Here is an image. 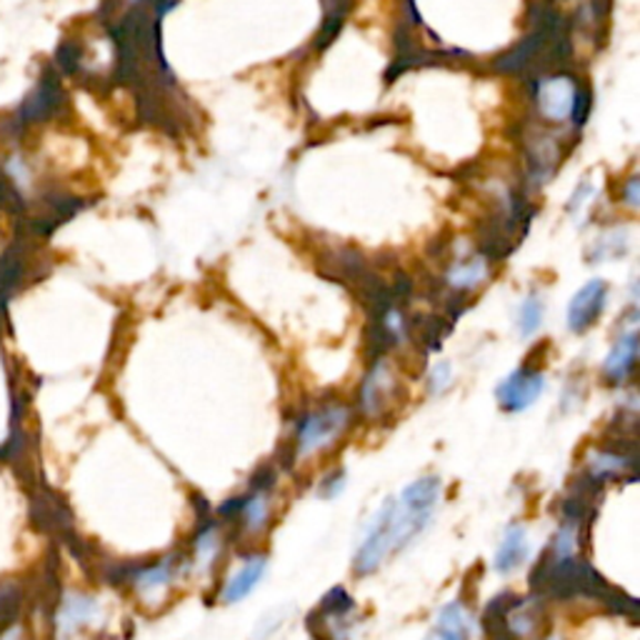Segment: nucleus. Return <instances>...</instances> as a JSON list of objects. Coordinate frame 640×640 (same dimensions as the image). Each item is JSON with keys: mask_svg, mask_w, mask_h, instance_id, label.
<instances>
[{"mask_svg": "<svg viewBox=\"0 0 640 640\" xmlns=\"http://www.w3.org/2000/svg\"><path fill=\"white\" fill-rule=\"evenodd\" d=\"M350 410L346 406H330L303 418L298 428V458L316 456L346 433Z\"/></svg>", "mask_w": 640, "mask_h": 640, "instance_id": "nucleus-2", "label": "nucleus"}, {"mask_svg": "<svg viewBox=\"0 0 640 640\" xmlns=\"http://www.w3.org/2000/svg\"><path fill=\"white\" fill-rule=\"evenodd\" d=\"M530 556V543H528V533L523 526H508L503 530V538H500L496 558H493V568L500 576H510L526 563Z\"/></svg>", "mask_w": 640, "mask_h": 640, "instance_id": "nucleus-11", "label": "nucleus"}, {"mask_svg": "<svg viewBox=\"0 0 640 640\" xmlns=\"http://www.w3.org/2000/svg\"><path fill=\"white\" fill-rule=\"evenodd\" d=\"M443 493L438 476H423L408 483L396 498L386 500L368 520L353 556L356 576H373L390 556L406 550L433 520Z\"/></svg>", "mask_w": 640, "mask_h": 640, "instance_id": "nucleus-1", "label": "nucleus"}, {"mask_svg": "<svg viewBox=\"0 0 640 640\" xmlns=\"http://www.w3.org/2000/svg\"><path fill=\"white\" fill-rule=\"evenodd\" d=\"M346 476H343V470H336V473H330L323 483H320V488H318V493L323 496V498H336L340 490H343V486H346V480H343Z\"/></svg>", "mask_w": 640, "mask_h": 640, "instance_id": "nucleus-18", "label": "nucleus"}, {"mask_svg": "<svg viewBox=\"0 0 640 640\" xmlns=\"http://www.w3.org/2000/svg\"><path fill=\"white\" fill-rule=\"evenodd\" d=\"M423 640H470V616L466 606L450 600L440 608Z\"/></svg>", "mask_w": 640, "mask_h": 640, "instance_id": "nucleus-12", "label": "nucleus"}, {"mask_svg": "<svg viewBox=\"0 0 640 640\" xmlns=\"http://www.w3.org/2000/svg\"><path fill=\"white\" fill-rule=\"evenodd\" d=\"M540 323H543V306H540L538 298L530 296L523 300V306H520V313H518L520 336H533Z\"/></svg>", "mask_w": 640, "mask_h": 640, "instance_id": "nucleus-17", "label": "nucleus"}, {"mask_svg": "<svg viewBox=\"0 0 640 640\" xmlns=\"http://www.w3.org/2000/svg\"><path fill=\"white\" fill-rule=\"evenodd\" d=\"M578 88L573 86V80L566 76L548 78L538 88V106L543 110V116L560 120L573 113Z\"/></svg>", "mask_w": 640, "mask_h": 640, "instance_id": "nucleus-10", "label": "nucleus"}, {"mask_svg": "<svg viewBox=\"0 0 640 640\" xmlns=\"http://www.w3.org/2000/svg\"><path fill=\"white\" fill-rule=\"evenodd\" d=\"M240 506V516H243V528L250 530V533H260L268 526L270 520V493L266 486L256 488L253 493L243 498Z\"/></svg>", "mask_w": 640, "mask_h": 640, "instance_id": "nucleus-14", "label": "nucleus"}, {"mask_svg": "<svg viewBox=\"0 0 640 640\" xmlns=\"http://www.w3.org/2000/svg\"><path fill=\"white\" fill-rule=\"evenodd\" d=\"M608 298V283L606 280H590L578 290L568 306V326L573 333H586V330L596 323L606 308Z\"/></svg>", "mask_w": 640, "mask_h": 640, "instance_id": "nucleus-7", "label": "nucleus"}, {"mask_svg": "<svg viewBox=\"0 0 640 640\" xmlns=\"http://www.w3.org/2000/svg\"><path fill=\"white\" fill-rule=\"evenodd\" d=\"M636 356H638V336L630 330V333L618 340L616 348L610 350V356L606 358L603 366L606 378L613 380V383H623V380L633 373Z\"/></svg>", "mask_w": 640, "mask_h": 640, "instance_id": "nucleus-13", "label": "nucleus"}, {"mask_svg": "<svg viewBox=\"0 0 640 640\" xmlns=\"http://www.w3.org/2000/svg\"><path fill=\"white\" fill-rule=\"evenodd\" d=\"M103 623V606L88 593H68L56 610V640H80Z\"/></svg>", "mask_w": 640, "mask_h": 640, "instance_id": "nucleus-3", "label": "nucleus"}, {"mask_svg": "<svg viewBox=\"0 0 640 640\" xmlns=\"http://www.w3.org/2000/svg\"><path fill=\"white\" fill-rule=\"evenodd\" d=\"M450 383V370L448 366H438L433 370V390L438 393V390H446V386Z\"/></svg>", "mask_w": 640, "mask_h": 640, "instance_id": "nucleus-19", "label": "nucleus"}, {"mask_svg": "<svg viewBox=\"0 0 640 640\" xmlns=\"http://www.w3.org/2000/svg\"><path fill=\"white\" fill-rule=\"evenodd\" d=\"M356 603L353 598L346 593V588H333L330 593L320 600V633L323 640H348L350 638V616H353Z\"/></svg>", "mask_w": 640, "mask_h": 640, "instance_id": "nucleus-6", "label": "nucleus"}, {"mask_svg": "<svg viewBox=\"0 0 640 640\" xmlns=\"http://www.w3.org/2000/svg\"><path fill=\"white\" fill-rule=\"evenodd\" d=\"M546 388V378L540 370L533 368H518L510 373L503 383L496 388L498 406L506 410V413H520L536 403Z\"/></svg>", "mask_w": 640, "mask_h": 640, "instance_id": "nucleus-5", "label": "nucleus"}, {"mask_svg": "<svg viewBox=\"0 0 640 640\" xmlns=\"http://www.w3.org/2000/svg\"><path fill=\"white\" fill-rule=\"evenodd\" d=\"M390 388H393V378L388 376V370L383 363H378L373 368V373L366 378V386H363V408L368 416H376L380 413V408L386 406V398L390 396Z\"/></svg>", "mask_w": 640, "mask_h": 640, "instance_id": "nucleus-15", "label": "nucleus"}, {"mask_svg": "<svg viewBox=\"0 0 640 640\" xmlns=\"http://www.w3.org/2000/svg\"><path fill=\"white\" fill-rule=\"evenodd\" d=\"M266 570H268L266 556L260 553L248 556L236 573L226 580L223 590H220V600H223L226 606H236L240 600H246L260 586V580L266 578Z\"/></svg>", "mask_w": 640, "mask_h": 640, "instance_id": "nucleus-9", "label": "nucleus"}, {"mask_svg": "<svg viewBox=\"0 0 640 640\" xmlns=\"http://www.w3.org/2000/svg\"><path fill=\"white\" fill-rule=\"evenodd\" d=\"M63 108H66L63 86H60L56 70L50 68L48 73L38 80L36 88L23 98V103L18 106L13 123L20 128L46 123V120L56 118Z\"/></svg>", "mask_w": 640, "mask_h": 640, "instance_id": "nucleus-4", "label": "nucleus"}, {"mask_svg": "<svg viewBox=\"0 0 640 640\" xmlns=\"http://www.w3.org/2000/svg\"><path fill=\"white\" fill-rule=\"evenodd\" d=\"M176 576H178V560L173 556H168L150 566H140L136 573L130 576V583H133L138 598L148 600V603H156V600L166 598Z\"/></svg>", "mask_w": 640, "mask_h": 640, "instance_id": "nucleus-8", "label": "nucleus"}, {"mask_svg": "<svg viewBox=\"0 0 640 640\" xmlns=\"http://www.w3.org/2000/svg\"><path fill=\"white\" fill-rule=\"evenodd\" d=\"M218 550H220L218 530H216V528L200 530V536L196 538V566H198V568L213 566Z\"/></svg>", "mask_w": 640, "mask_h": 640, "instance_id": "nucleus-16", "label": "nucleus"}]
</instances>
